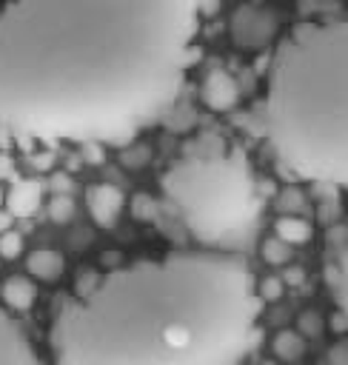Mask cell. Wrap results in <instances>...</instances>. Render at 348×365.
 I'll return each instance as SVG.
<instances>
[{"mask_svg": "<svg viewBox=\"0 0 348 365\" xmlns=\"http://www.w3.org/2000/svg\"><path fill=\"white\" fill-rule=\"evenodd\" d=\"M197 31L200 0H6L0 145L126 143L174 106Z\"/></svg>", "mask_w": 348, "mask_h": 365, "instance_id": "6da1fadb", "label": "cell"}, {"mask_svg": "<svg viewBox=\"0 0 348 365\" xmlns=\"http://www.w3.org/2000/svg\"><path fill=\"white\" fill-rule=\"evenodd\" d=\"M262 311L240 257L174 251L100 277L63 302L54 365H231Z\"/></svg>", "mask_w": 348, "mask_h": 365, "instance_id": "7a4b0ae2", "label": "cell"}, {"mask_svg": "<svg viewBox=\"0 0 348 365\" xmlns=\"http://www.w3.org/2000/svg\"><path fill=\"white\" fill-rule=\"evenodd\" d=\"M348 23H297L268 66L262 125L300 180L348 185Z\"/></svg>", "mask_w": 348, "mask_h": 365, "instance_id": "3957f363", "label": "cell"}, {"mask_svg": "<svg viewBox=\"0 0 348 365\" xmlns=\"http://www.w3.org/2000/svg\"><path fill=\"white\" fill-rule=\"evenodd\" d=\"M160 185L188 231L203 242L240 231L257 214L254 177L242 151L180 160L163 174Z\"/></svg>", "mask_w": 348, "mask_h": 365, "instance_id": "277c9868", "label": "cell"}, {"mask_svg": "<svg viewBox=\"0 0 348 365\" xmlns=\"http://www.w3.org/2000/svg\"><path fill=\"white\" fill-rule=\"evenodd\" d=\"M0 365H43L23 328L0 308Z\"/></svg>", "mask_w": 348, "mask_h": 365, "instance_id": "5b68a950", "label": "cell"}, {"mask_svg": "<svg viewBox=\"0 0 348 365\" xmlns=\"http://www.w3.org/2000/svg\"><path fill=\"white\" fill-rule=\"evenodd\" d=\"M231 31H234V43L242 48H260L271 40L274 34V20L268 17V11L260 9H240L231 20Z\"/></svg>", "mask_w": 348, "mask_h": 365, "instance_id": "8992f818", "label": "cell"}, {"mask_svg": "<svg viewBox=\"0 0 348 365\" xmlns=\"http://www.w3.org/2000/svg\"><path fill=\"white\" fill-rule=\"evenodd\" d=\"M123 205H126V197L117 185L100 182V185H91L86 191V208H88L94 225H100V228H114Z\"/></svg>", "mask_w": 348, "mask_h": 365, "instance_id": "52a82bcc", "label": "cell"}, {"mask_svg": "<svg viewBox=\"0 0 348 365\" xmlns=\"http://www.w3.org/2000/svg\"><path fill=\"white\" fill-rule=\"evenodd\" d=\"M200 94H203V103H205L211 111H231V108L240 103V86H237V80H234L228 71H222V68L208 71V77L203 80Z\"/></svg>", "mask_w": 348, "mask_h": 365, "instance_id": "ba28073f", "label": "cell"}, {"mask_svg": "<svg viewBox=\"0 0 348 365\" xmlns=\"http://www.w3.org/2000/svg\"><path fill=\"white\" fill-rule=\"evenodd\" d=\"M40 197H43V185L37 180H17L6 194V211L11 217H31L40 208Z\"/></svg>", "mask_w": 348, "mask_h": 365, "instance_id": "9c48e42d", "label": "cell"}, {"mask_svg": "<svg viewBox=\"0 0 348 365\" xmlns=\"http://www.w3.org/2000/svg\"><path fill=\"white\" fill-rule=\"evenodd\" d=\"M274 237L282 240V242H288V245L294 248V245H305V242L314 237V228H311L308 220H302V217H297V214H282V217L274 222Z\"/></svg>", "mask_w": 348, "mask_h": 365, "instance_id": "30bf717a", "label": "cell"}, {"mask_svg": "<svg viewBox=\"0 0 348 365\" xmlns=\"http://www.w3.org/2000/svg\"><path fill=\"white\" fill-rule=\"evenodd\" d=\"M26 268H29L31 277L46 279V282H54L63 274V257L57 251H51V248H37V251L29 254Z\"/></svg>", "mask_w": 348, "mask_h": 365, "instance_id": "8fae6325", "label": "cell"}, {"mask_svg": "<svg viewBox=\"0 0 348 365\" xmlns=\"http://www.w3.org/2000/svg\"><path fill=\"white\" fill-rule=\"evenodd\" d=\"M37 299V288L31 279L26 277H9L3 282V302L11 308V311H29Z\"/></svg>", "mask_w": 348, "mask_h": 365, "instance_id": "7c38bea8", "label": "cell"}, {"mask_svg": "<svg viewBox=\"0 0 348 365\" xmlns=\"http://www.w3.org/2000/svg\"><path fill=\"white\" fill-rule=\"evenodd\" d=\"M271 348H274V356H277L280 362H297V359L305 354V339H302L297 331L282 328V331L274 334Z\"/></svg>", "mask_w": 348, "mask_h": 365, "instance_id": "4fadbf2b", "label": "cell"}, {"mask_svg": "<svg viewBox=\"0 0 348 365\" xmlns=\"http://www.w3.org/2000/svg\"><path fill=\"white\" fill-rule=\"evenodd\" d=\"M260 254H262V259H265L268 265H288V262H291V245L282 242V240H277V237H268V240L262 242Z\"/></svg>", "mask_w": 348, "mask_h": 365, "instance_id": "5bb4252c", "label": "cell"}, {"mask_svg": "<svg viewBox=\"0 0 348 365\" xmlns=\"http://www.w3.org/2000/svg\"><path fill=\"white\" fill-rule=\"evenodd\" d=\"M322 328H325V319H322V314L314 311V308H308V311H302V314L297 317V334H300L302 339H317V336L322 334Z\"/></svg>", "mask_w": 348, "mask_h": 365, "instance_id": "9a60e30c", "label": "cell"}, {"mask_svg": "<svg viewBox=\"0 0 348 365\" xmlns=\"http://www.w3.org/2000/svg\"><path fill=\"white\" fill-rule=\"evenodd\" d=\"M131 217L137 220V222H151L154 217H157V200L154 197H148V194H134L131 197Z\"/></svg>", "mask_w": 348, "mask_h": 365, "instance_id": "2e32d148", "label": "cell"}, {"mask_svg": "<svg viewBox=\"0 0 348 365\" xmlns=\"http://www.w3.org/2000/svg\"><path fill=\"white\" fill-rule=\"evenodd\" d=\"M148 160H151V148L145 143H137V145H128L120 151V163L126 168H143V165H148Z\"/></svg>", "mask_w": 348, "mask_h": 365, "instance_id": "e0dca14e", "label": "cell"}, {"mask_svg": "<svg viewBox=\"0 0 348 365\" xmlns=\"http://www.w3.org/2000/svg\"><path fill=\"white\" fill-rule=\"evenodd\" d=\"M48 217H51L54 222H68V220L74 217V202H71V197H68V194H57V197L48 202Z\"/></svg>", "mask_w": 348, "mask_h": 365, "instance_id": "ac0fdd59", "label": "cell"}, {"mask_svg": "<svg viewBox=\"0 0 348 365\" xmlns=\"http://www.w3.org/2000/svg\"><path fill=\"white\" fill-rule=\"evenodd\" d=\"M282 294H285V285H282L280 277H265V279H260V288H257L260 302H277V299H282Z\"/></svg>", "mask_w": 348, "mask_h": 365, "instance_id": "d6986e66", "label": "cell"}, {"mask_svg": "<svg viewBox=\"0 0 348 365\" xmlns=\"http://www.w3.org/2000/svg\"><path fill=\"white\" fill-rule=\"evenodd\" d=\"M23 254V237L17 231H3L0 234V257L3 259H17Z\"/></svg>", "mask_w": 348, "mask_h": 365, "instance_id": "ffe728a7", "label": "cell"}, {"mask_svg": "<svg viewBox=\"0 0 348 365\" xmlns=\"http://www.w3.org/2000/svg\"><path fill=\"white\" fill-rule=\"evenodd\" d=\"M277 208H280L282 214L300 211V208H302V194H300L297 188H285V191L280 194V200H277Z\"/></svg>", "mask_w": 348, "mask_h": 365, "instance_id": "44dd1931", "label": "cell"}, {"mask_svg": "<svg viewBox=\"0 0 348 365\" xmlns=\"http://www.w3.org/2000/svg\"><path fill=\"white\" fill-rule=\"evenodd\" d=\"M83 160H86V163H94V165H100V163L106 160V154H103L100 143H83Z\"/></svg>", "mask_w": 348, "mask_h": 365, "instance_id": "7402d4cb", "label": "cell"}, {"mask_svg": "<svg viewBox=\"0 0 348 365\" xmlns=\"http://www.w3.org/2000/svg\"><path fill=\"white\" fill-rule=\"evenodd\" d=\"M328 365H348V351H345V342H339V345H334V348H331Z\"/></svg>", "mask_w": 348, "mask_h": 365, "instance_id": "603a6c76", "label": "cell"}, {"mask_svg": "<svg viewBox=\"0 0 348 365\" xmlns=\"http://www.w3.org/2000/svg\"><path fill=\"white\" fill-rule=\"evenodd\" d=\"M51 188H54L57 194H68V191H71V177H68V174H54V177H51Z\"/></svg>", "mask_w": 348, "mask_h": 365, "instance_id": "cb8c5ba5", "label": "cell"}, {"mask_svg": "<svg viewBox=\"0 0 348 365\" xmlns=\"http://www.w3.org/2000/svg\"><path fill=\"white\" fill-rule=\"evenodd\" d=\"M280 279H282V285H302L305 282V271L302 268H288L285 277H280Z\"/></svg>", "mask_w": 348, "mask_h": 365, "instance_id": "d4e9b609", "label": "cell"}, {"mask_svg": "<svg viewBox=\"0 0 348 365\" xmlns=\"http://www.w3.org/2000/svg\"><path fill=\"white\" fill-rule=\"evenodd\" d=\"M331 331H334V334H345V331H348V317H345V311H337V314L331 317Z\"/></svg>", "mask_w": 348, "mask_h": 365, "instance_id": "484cf974", "label": "cell"}, {"mask_svg": "<svg viewBox=\"0 0 348 365\" xmlns=\"http://www.w3.org/2000/svg\"><path fill=\"white\" fill-rule=\"evenodd\" d=\"M14 174V163L9 154H0V177H11Z\"/></svg>", "mask_w": 348, "mask_h": 365, "instance_id": "4316f807", "label": "cell"}, {"mask_svg": "<svg viewBox=\"0 0 348 365\" xmlns=\"http://www.w3.org/2000/svg\"><path fill=\"white\" fill-rule=\"evenodd\" d=\"M11 222H14V217H11L9 211H0V234H3V231H9V228H11Z\"/></svg>", "mask_w": 348, "mask_h": 365, "instance_id": "83f0119b", "label": "cell"}, {"mask_svg": "<svg viewBox=\"0 0 348 365\" xmlns=\"http://www.w3.org/2000/svg\"><path fill=\"white\" fill-rule=\"evenodd\" d=\"M262 365H280V362H262Z\"/></svg>", "mask_w": 348, "mask_h": 365, "instance_id": "f1b7e54d", "label": "cell"}, {"mask_svg": "<svg viewBox=\"0 0 348 365\" xmlns=\"http://www.w3.org/2000/svg\"><path fill=\"white\" fill-rule=\"evenodd\" d=\"M0 200H3V188H0Z\"/></svg>", "mask_w": 348, "mask_h": 365, "instance_id": "f546056e", "label": "cell"}]
</instances>
